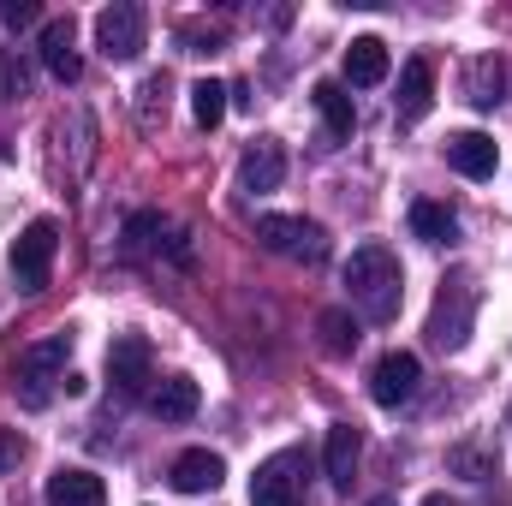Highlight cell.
<instances>
[{"label": "cell", "instance_id": "obj_1", "mask_svg": "<svg viewBox=\"0 0 512 506\" xmlns=\"http://www.w3.org/2000/svg\"><path fill=\"white\" fill-rule=\"evenodd\" d=\"M346 286H352V304L364 310V322H393L399 316V298H405V274H399V256L387 245H364L346 262Z\"/></svg>", "mask_w": 512, "mask_h": 506}, {"label": "cell", "instance_id": "obj_2", "mask_svg": "<svg viewBox=\"0 0 512 506\" xmlns=\"http://www.w3.org/2000/svg\"><path fill=\"white\" fill-rule=\"evenodd\" d=\"M66 358H72V334H48V340H36V346L18 352V364H12V393H18L24 411H42V405L54 399V387L66 381Z\"/></svg>", "mask_w": 512, "mask_h": 506}, {"label": "cell", "instance_id": "obj_3", "mask_svg": "<svg viewBox=\"0 0 512 506\" xmlns=\"http://www.w3.org/2000/svg\"><path fill=\"white\" fill-rule=\"evenodd\" d=\"M477 304H483L477 280H471L465 268H453V274L441 280V292H435V310H429V340H435L441 352H459V346L471 340V328H477Z\"/></svg>", "mask_w": 512, "mask_h": 506}, {"label": "cell", "instance_id": "obj_4", "mask_svg": "<svg viewBox=\"0 0 512 506\" xmlns=\"http://www.w3.org/2000/svg\"><path fill=\"white\" fill-rule=\"evenodd\" d=\"M155 387V358H149V340L143 334H120L108 346V393L114 405H131V399H149Z\"/></svg>", "mask_w": 512, "mask_h": 506}, {"label": "cell", "instance_id": "obj_5", "mask_svg": "<svg viewBox=\"0 0 512 506\" xmlns=\"http://www.w3.org/2000/svg\"><path fill=\"white\" fill-rule=\"evenodd\" d=\"M304 471H310V453L298 447L262 459L251 477V506H304Z\"/></svg>", "mask_w": 512, "mask_h": 506}, {"label": "cell", "instance_id": "obj_6", "mask_svg": "<svg viewBox=\"0 0 512 506\" xmlns=\"http://www.w3.org/2000/svg\"><path fill=\"white\" fill-rule=\"evenodd\" d=\"M256 239H262V251L292 256V262H322L328 256V233L316 221H304V215H262Z\"/></svg>", "mask_w": 512, "mask_h": 506}, {"label": "cell", "instance_id": "obj_7", "mask_svg": "<svg viewBox=\"0 0 512 506\" xmlns=\"http://www.w3.org/2000/svg\"><path fill=\"white\" fill-rule=\"evenodd\" d=\"M143 42H149V12L143 6H131V0H114V6H102L96 12V48L108 54V60H137L143 54Z\"/></svg>", "mask_w": 512, "mask_h": 506}, {"label": "cell", "instance_id": "obj_8", "mask_svg": "<svg viewBox=\"0 0 512 506\" xmlns=\"http://www.w3.org/2000/svg\"><path fill=\"white\" fill-rule=\"evenodd\" d=\"M54 256H60V227H54V221H30V227L18 233V245H12V274H18V286H24V292H42L48 274H54Z\"/></svg>", "mask_w": 512, "mask_h": 506}, {"label": "cell", "instance_id": "obj_9", "mask_svg": "<svg viewBox=\"0 0 512 506\" xmlns=\"http://www.w3.org/2000/svg\"><path fill=\"white\" fill-rule=\"evenodd\" d=\"M417 381H423V364H417V352H387L382 364L370 370V399H376L382 411H399V405L417 393Z\"/></svg>", "mask_w": 512, "mask_h": 506}, {"label": "cell", "instance_id": "obj_10", "mask_svg": "<svg viewBox=\"0 0 512 506\" xmlns=\"http://www.w3.org/2000/svg\"><path fill=\"white\" fill-rule=\"evenodd\" d=\"M280 179H286V149L274 137H256L245 149V161H239V185L251 197H268V191H280Z\"/></svg>", "mask_w": 512, "mask_h": 506}, {"label": "cell", "instance_id": "obj_11", "mask_svg": "<svg viewBox=\"0 0 512 506\" xmlns=\"http://www.w3.org/2000/svg\"><path fill=\"white\" fill-rule=\"evenodd\" d=\"M42 501H48V506H108V483H102L96 471L60 465V471L42 483Z\"/></svg>", "mask_w": 512, "mask_h": 506}, {"label": "cell", "instance_id": "obj_12", "mask_svg": "<svg viewBox=\"0 0 512 506\" xmlns=\"http://www.w3.org/2000/svg\"><path fill=\"white\" fill-rule=\"evenodd\" d=\"M447 167L465 173V179H495L501 149H495L489 131H459V137H447Z\"/></svg>", "mask_w": 512, "mask_h": 506}, {"label": "cell", "instance_id": "obj_13", "mask_svg": "<svg viewBox=\"0 0 512 506\" xmlns=\"http://www.w3.org/2000/svg\"><path fill=\"white\" fill-rule=\"evenodd\" d=\"M78 30H72V18H48L42 24V66L60 78V84H78V72H84V60H78Z\"/></svg>", "mask_w": 512, "mask_h": 506}, {"label": "cell", "instance_id": "obj_14", "mask_svg": "<svg viewBox=\"0 0 512 506\" xmlns=\"http://www.w3.org/2000/svg\"><path fill=\"white\" fill-rule=\"evenodd\" d=\"M435 108V66L429 60H405V72H399V96H393V114L411 126V120H423Z\"/></svg>", "mask_w": 512, "mask_h": 506}, {"label": "cell", "instance_id": "obj_15", "mask_svg": "<svg viewBox=\"0 0 512 506\" xmlns=\"http://www.w3.org/2000/svg\"><path fill=\"white\" fill-rule=\"evenodd\" d=\"M358 459H364V435H358V423H334V429H328V441H322L328 483H334V489H352V471H358Z\"/></svg>", "mask_w": 512, "mask_h": 506}, {"label": "cell", "instance_id": "obj_16", "mask_svg": "<svg viewBox=\"0 0 512 506\" xmlns=\"http://www.w3.org/2000/svg\"><path fill=\"white\" fill-rule=\"evenodd\" d=\"M173 489L179 495H209V489H221V477H227V465H221V453H209V447H191V453H179L173 459Z\"/></svg>", "mask_w": 512, "mask_h": 506}, {"label": "cell", "instance_id": "obj_17", "mask_svg": "<svg viewBox=\"0 0 512 506\" xmlns=\"http://www.w3.org/2000/svg\"><path fill=\"white\" fill-rule=\"evenodd\" d=\"M149 411L161 417V423H191L197 417V381L191 376H167L149 387Z\"/></svg>", "mask_w": 512, "mask_h": 506}, {"label": "cell", "instance_id": "obj_18", "mask_svg": "<svg viewBox=\"0 0 512 506\" xmlns=\"http://www.w3.org/2000/svg\"><path fill=\"white\" fill-rule=\"evenodd\" d=\"M310 96H316V108H322V126H328V149H334V143H346V137L358 131V108H352V96H346L340 84H316Z\"/></svg>", "mask_w": 512, "mask_h": 506}, {"label": "cell", "instance_id": "obj_19", "mask_svg": "<svg viewBox=\"0 0 512 506\" xmlns=\"http://www.w3.org/2000/svg\"><path fill=\"white\" fill-rule=\"evenodd\" d=\"M411 233H417L423 245H453V239H459V215H453L447 203H435V197H417V203H411Z\"/></svg>", "mask_w": 512, "mask_h": 506}, {"label": "cell", "instance_id": "obj_20", "mask_svg": "<svg viewBox=\"0 0 512 506\" xmlns=\"http://www.w3.org/2000/svg\"><path fill=\"white\" fill-rule=\"evenodd\" d=\"M382 78H387V42L382 36H358V42L346 48V84L370 90V84H382Z\"/></svg>", "mask_w": 512, "mask_h": 506}, {"label": "cell", "instance_id": "obj_21", "mask_svg": "<svg viewBox=\"0 0 512 506\" xmlns=\"http://www.w3.org/2000/svg\"><path fill=\"white\" fill-rule=\"evenodd\" d=\"M501 90H507V66H501L495 54H483V60L465 66V102H471V108H495Z\"/></svg>", "mask_w": 512, "mask_h": 506}, {"label": "cell", "instance_id": "obj_22", "mask_svg": "<svg viewBox=\"0 0 512 506\" xmlns=\"http://www.w3.org/2000/svg\"><path fill=\"white\" fill-rule=\"evenodd\" d=\"M316 346H322L328 358H352V352H358V322H352V310H322V316H316Z\"/></svg>", "mask_w": 512, "mask_h": 506}, {"label": "cell", "instance_id": "obj_23", "mask_svg": "<svg viewBox=\"0 0 512 506\" xmlns=\"http://www.w3.org/2000/svg\"><path fill=\"white\" fill-rule=\"evenodd\" d=\"M191 114H197V126L215 131L227 120V84H215V78H197L191 84Z\"/></svg>", "mask_w": 512, "mask_h": 506}, {"label": "cell", "instance_id": "obj_24", "mask_svg": "<svg viewBox=\"0 0 512 506\" xmlns=\"http://www.w3.org/2000/svg\"><path fill=\"white\" fill-rule=\"evenodd\" d=\"M155 245H161V215H155V209H137L126 221V233H120V251L137 262V256H149Z\"/></svg>", "mask_w": 512, "mask_h": 506}, {"label": "cell", "instance_id": "obj_25", "mask_svg": "<svg viewBox=\"0 0 512 506\" xmlns=\"http://www.w3.org/2000/svg\"><path fill=\"white\" fill-rule=\"evenodd\" d=\"M447 471H453V477H465V483H483V477H495V453H483V447H471V441H465V447H453V453H447Z\"/></svg>", "mask_w": 512, "mask_h": 506}, {"label": "cell", "instance_id": "obj_26", "mask_svg": "<svg viewBox=\"0 0 512 506\" xmlns=\"http://www.w3.org/2000/svg\"><path fill=\"white\" fill-rule=\"evenodd\" d=\"M179 42H185V54H215V48H221V30H203V24H185V30H179Z\"/></svg>", "mask_w": 512, "mask_h": 506}, {"label": "cell", "instance_id": "obj_27", "mask_svg": "<svg viewBox=\"0 0 512 506\" xmlns=\"http://www.w3.org/2000/svg\"><path fill=\"white\" fill-rule=\"evenodd\" d=\"M36 18H42V6H36V0H0V24L24 30V24H36Z\"/></svg>", "mask_w": 512, "mask_h": 506}, {"label": "cell", "instance_id": "obj_28", "mask_svg": "<svg viewBox=\"0 0 512 506\" xmlns=\"http://www.w3.org/2000/svg\"><path fill=\"white\" fill-rule=\"evenodd\" d=\"M18 459H24V435L18 429H0V477L18 471Z\"/></svg>", "mask_w": 512, "mask_h": 506}, {"label": "cell", "instance_id": "obj_29", "mask_svg": "<svg viewBox=\"0 0 512 506\" xmlns=\"http://www.w3.org/2000/svg\"><path fill=\"white\" fill-rule=\"evenodd\" d=\"M0 78H6V96H24V66H18L12 54L0 60Z\"/></svg>", "mask_w": 512, "mask_h": 506}, {"label": "cell", "instance_id": "obj_30", "mask_svg": "<svg viewBox=\"0 0 512 506\" xmlns=\"http://www.w3.org/2000/svg\"><path fill=\"white\" fill-rule=\"evenodd\" d=\"M507 429H512V405H507Z\"/></svg>", "mask_w": 512, "mask_h": 506}, {"label": "cell", "instance_id": "obj_31", "mask_svg": "<svg viewBox=\"0 0 512 506\" xmlns=\"http://www.w3.org/2000/svg\"><path fill=\"white\" fill-rule=\"evenodd\" d=\"M376 506H393V501H376Z\"/></svg>", "mask_w": 512, "mask_h": 506}]
</instances>
